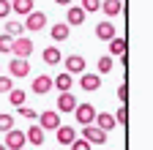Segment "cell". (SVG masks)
Returning <instances> with one entry per match:
<instances>
[{
    "label": "cell",
    "instance_id": "31",
    "mask_svg": "<svg viewBox=\"0 0 153 150\" xmlns=\"http://www.w3.org/2000/svg\"><path fill=\"white\" fill-rule=\"evenodd\" d=\"M118 98H120V106H126V101H128V85L126 82L118 87Z\"/></svg>",
    "mask_w": 153,
    "mask_h": 150
},
{
    "label": "cell",
    "instance_id": "17",
    "mask_svg": "<svg viewBox=\"0 0 153 150\" xmlns=\"http://www.w3.org/2000/svg\"><path fill=\"white\" fill-rule=\"evenodd\" d=\"M25 139H27V142H33L36 147H41L47 137H44V131L38 128V126H30V128H27V134H25Z\"/></svg>",
    "mask_w": 153,
    "mask_h": 150
},
{
    "label": "cell",
    "instance_id": "7",
    "mask_svg": "<svg viewBox=\"0 0 153 150\" xmlns=\"http://www.w3.org/2000/svg\"><path fill=\"white\" fill-rule=\"evenodd\" d=\"M41 27H47V14H44V11H33V14H27L25 30H41Z\"/></svg>",
    "mask_w": 153,
    "mask_h": 150
},
{
    "label": "cell",
    "instance_id": "34",
    "mask_svg": "<svg viewBox=\"0 0 153 150\" xmlns=\"http://www.w3.org/2000/svg\"><path fill=\"white\" fill-rule=\"evenodd\" d=\"M19 115H22V117H27V120H33L38 112H36V109H30V106H19Z\"/></svg>",
    "mask_w": 153,
    "mask_h": 150
},
{
    "label": "cell",
    "instance_id": "4",
    "mask_svg": "<svg viewBox=\"0 0 153 150\" xmlns=\"http://www.w3.org/2000/svg\"><path fill=\"white\" fill-rule=\"evenodd\" d=\"M63 66H66V74H71V77H74V74H79V77H82L88 63H85L82 55H68V58L63 60Z\"/></svg>",
    "mask_w": 153,
    "mask_h": 150
},
{
    "label": "cell",
    "instance_id": "11",
    "mask_svg": "<svg viewBox=\"0 0 153 150\" xmlns=\"http://www.w3.org/2000/svg\"><path fill=\"white\" fill-rule=\"evenodd\" d=\"M55 137H57V142H60V145H71V142L76 139V131H74L71 126H57V128H55Z\"/></svg>",
    "mask_w": 153,
    "mask_h": 150
},
{
    "label": "cell",
    "instance_id": "33",
    "mask_svg": "<svg viewBox=\"0 0 153 150\" xmlns=\"http://www.w3.org/2000/svg\"><path fill=\"white\" fill-rule=\"evenodd\" d=\"M11 14V0H0V19H6Z\"/></svg>",
    "mask_w": 153,
    "mask_h": 150
},
{
    "label": "cell",
    "instance_id": "32",
    "mask_svg": "<svg viewBox=\"0 0 153 150\" xmlns=\"http://www.w3.org/2000/svg\"><path fill=\"white\" fill-rule=\"evenodd\" d=\"M71 150H90V145H88L82 137H76V139L71 142Z\"/></svg>",
    "mask_w": 153,
    "mask_h": 150
},
{
    "label": "cell",
    "instance_id": "15",
    "mask_svg": "<svg viewBox=\"0 0 153 150\" xmlns=\"http://www.w3.org/2000/svg\"><path fill=\"white\" fill-rule=\"evenodd\" d=\"M8 71L14 74V77H27V74H30V63H27V60L14 58V60L8 63Z\"/></svg>",
    "mask_w": 153,
    "mask_h": 150
},
{
    "label": "cell",
    "instance_id": "26",
    "mask_svg": "<svg viewBox=\"0 0 153 150\" xmlns=\"http://www.w3.org/2000/svg\"><path fill=\"white\" fill-rule=\"evenodd\" d=\"M112 117H115V123H118V126H126V123H128V106H120Z\"/></svg>",
    "mask_w": 153,
    "mask_h": 150
},
{
    "label": "cell",
    "instance_id": "13",
    "mask_svg": "<svg viewBox=\"0 0 153 150\" xmlns=\"http://www.w3.org/2000/svg\"><path fill=\"white\" fill-rule=\"evenodd\" d=\"M57 109L60 112H74L76 109V96L74 93H60L57 96Z\"/></svg>",
    "mask_w": 153,
    "mask_h": 150
},
{
    "label": "cell",
    "instance_id": "1",
    "mask_svg": "<svg viewBox=\"0 0 153 150\" xmlns=\"http://www.w3.org/2000/svg\"><path fill=\"white\" fill-rule=\"evenodd\" d=\"M74 117H76V123H79L82 128H85V126H93V120H96V109H93V104H76Z\"/></svg>",
    "mask_w": 153,
    "mask_h": 150
},
{
    "label": "cell",
    "instance_id": "5",
    "mask_svg": "<svg viewBox=\"0 0 153 150\" xmlns=\"http://www.w3.org/2000/svg\"><path fill=\"white\" fill-rule=\"evenodd\" d=\"M82 139L93 147V145H104L107 142V134H104L101 128H96V126H85L82 128Z\"/></svg>",
    "mask_w": 153,
    "mask_h": 150
},
{
    "label": "cell",
    "instance_id": "3",
    "mask_svg": "<svg viewBox=\"0 0 153 150\" xmlns=\"http://www.w3.org/2000/svg\"><path fill=\"white\" fill-rule=\"evenodd\" d=\"M36 47H33V41L30 38H14V47H11V52H14V58H19V60H27V55L33 52Z\"/></svg>",
    "mask_w": 153,
    "mask_h": 150
},
{
    "label": "cell",
    "instance_id": "18",
    "mask_svg": "<svg viewBox=\"0 0 153 150\" xmlns=\"http://www.w3.org/2000/svg\"><path fill=\"white\" fill-rule=\"evenodd\" d=\"M101 8H104L107 16H118L123 11V3H120V0H101Z\"/></svg>",
    "mask_w": 153,
    "mask_h": 150
},
{
    "label": "cell",
    "instance_id": "19",
    "mask_svg": "<svg viewBox=\"0 0 153 150\" xmlns=\"http://www.w3.org/2000/svg\"><path fill=\"white\" fill-rule=\"evenodd\" d=\"M49 33H52V38H55V41H66L68 35H71V27H68L66 22H57V25H55Z\"/></svg>",
    "mask_w": 153,
    "mask_h": 150
},
{
    "label": "cell",
    "instance_id": "16",
    "mask_svg": "<svg viewBox=\"0 0 153 150\" xmlns=\"http://www.w3.org/2000/svg\"><path fill=\"white\" fill-rule=\"evenodd\" d=\"M93 126H96V128H101L104 134H107V131H112V128L118 126V123H115V117H112V115H107V112H104V115H96Z\"/></svg>",
    "mask_w": 153,
    "mask_h": 150
},
{
    "label": "cell",
    "instance_id": "24",
    "mask_svg": "<svg viewBox=\"0 0 153 150\" xmlns=\"http://www.w3.org/2000/svg\"><path fill=\"white\" fill-rule=\"evenodd\" d=\"M109 52H112V55H126V38L115 35V38L109 41Z\"/></svg>",
    "mask_w": 153,
    "mask_h": 150
},
{
    "label": "cell",
    "instance_id": "22",
    "mask_svg": "<svg viewBox=\"0 0 153 150\" xmlns=\"http://www.w3.org/2000/svg\"><path fill=\"white\" fill-rule=\"evenodd\" d=\"M22 33H25V25L22 22H6V35L8 38H22Z\"/></svg>",
    "mask_w": 153,
    "mask_h": 150
},
{
    "label": "cell",
    "instance_id": "36",
    "mask_svg": "<svg viewBox=\"0 0 153 150\" xmlns=\"http://www.w3.org/2000/svg\"><path fill=\"white\" fill-rule=\"evenodd\" d=\"M0 150H6V147H3V145H0Z\"/></svg>",
    "mask_w": 153,
    "mask_h": 150
},
{
    "label": "cell",
    "instance_id": "10",
    "mask_svg": "<svg viewBox=\"0 0 153 150\" xmlns=\"http://www.w3.org/2000/svg\"><path fill=\"white\" fill-rule=\"evenodd\" d=\"M52 90V77H47V74H38V77L33 79V93L36 96H44V93Z\"/></svg>",
    "mask_w": 153,
    "mask_h": 150
},
{
    "label": "cell",
    "instance_id": "23",
    "mask_svg": "<svg viewBox=\"0 0 153 150\" xmlns=\"http://www.w3.org/2000/svg\"><path fill=\"white\" fill-rule=\"evenodd\" d=\"M25 96H27V93H25V90H19V87H16V90H11V93H8L11 106H16V109H19V106H25Z\"/></svg>",
    "mask_w": 153,
    "mask_h": 150
},
{
    "label": "cell",
    "instance_id": "29",
    "mask_svg": "<svg viewBox=\"0 0 153 150\" xmlns=\"http://www.w3.org/2000/svg\"><path fill=\"white\" fill-rule=\"evenodd\" d=\"M14 128V117L11 115H0V131H11Z\"/></svg>",
    "mask_w": 153,
    "mask_h": 150
},
{
    "label": "cell",
    "instance_id": "21",
    "mask_svg": "<svg viewBox=\"0 0 153 150\" xmlns=\"http://www.w3.org/2000/svg\"><path fill=\"white\" fill-rule=\"evenodd\" d=\"M33 0H14L11 3V11H16V14H22V16H27V14H33Z\"/></svg>",
    "mask_w": 153,
    "mask_h": 150
},
{
    "label": "cell",
    "instance_id": "8",
    "mask_svg": "<svg viewBox=\"0 0 153 150\" xmlns=\"http://www.w3.org/2000/svg\"><path fill=\"white\" fill-rule=\"evenodd\" d=\"M85 16H88V14H85L79 6H68V14H66V25H68V27H79V25L85 22Z\"/></svg>",
    "mask_w": 153,
    "mask_h": 150
},
{
    "label": "cell",
    "instance_id": "25",
    "mask_svg": "<svg viewBox=\"0 0 153 150\" xmlns=\"http://www.w3.org/2000/svg\"><path fill=\"white\" fill-rule=\"evenodd\" d=\"M85 14H93V11H99L101 8V0H82V6H79Z\"/></svg>",
    "mask_w": 153,
    "mask_h": 150
},
{
    "label": "cell",
    "instance_id": "6",
    "mask_svg": "<svg viewBox=\"0 0 153 150\" xmlns=\"http://www.w3.org/2000/svg\"><path fill=\"white\" fill-rule=\"evenodd\" d=\"M57 126H60V115H57V112H41V115H38V128L41 131H55Z\"/></svg>",
    "mask_w": 153,
    "mask_h": 150
},
{
    "label": "cell",
    "instance_id": "27",
    "mask_svg": "<svg viewBox=\"0 0 153 150\" xmlns=\"http://www.w3.org/2000/svg\"><path fill=\"white\" fill-rule=\"evenodd\" d=\"M11 47H14V38H8V35L3 33V35H0V52H6V55H11Z\"/></svg>",
    "mask_w": 153,
    "mask_h": 150
},
{
    "label": "cell",
    "instance_id": "28",
    "mask_svg": "<svg viewBox=\"0 0 153 150\" xmlns=\"http://www.w3.org/2000/svg\"><path fill=\"white\" fill-rule=\"evenodd\" d=\"M99 71L101 74H109L112 71V58H109V55H107V58H99Z\"/></svg>",
    "mask_w": 153,
    "mask_h": 150
},
{
    "label": "cell",
    "instance_id": "2",
    "mask_svg": "<svg viewBox=\"0 0 153 150\" xmlns=\"http://www.w3.org/2000/svg\"><path fill=\"white\" fill-rule=\"evenodd\" d=\"M25 134H22V131H19V128H11V131H6V142H3V147L6 150H22L25 147Z\"/></svg>",
    "mask_w": 153,
    "mask_h": 150
},
{
    "label": "cell",
    "instance_id": "35",
    "mask_svg": "<svg viewBox=\"0 0 153 150\" xmlns=\"http://www.w3.org/2000/svg\"><path fill=\"white\" fill-rule=\"evenodd\" d=\"M57 6H71V0H55Z\"/></svg>",
    "mask_w": 153,
    "mask_h": 150
},
{
    "label": "cell",
    "instance_id": "30",
    "mask_svg": "<svg viewBox=\"0 0 153 150\" xmlns=\"http://www.w3.org/2000/svg\"><path fill=\"white\" fill-rule=\"evenodd\" d=\"M11 90H14L11 77H0V93H11Z\"/></svg>",
    "mask_w": 153,
    "mask_h": 150
},
{
    "label": "cell",
    "instance_id": "20",
    "mask_svg": "<svg viewBox=\"0 0 153 150\" xmlns=\"http://www.w3.org/2000/svg\"><path fill=\"white\" fill-rule=\"evenodd\" d=\"M41 58H44L47 66H57V63H60V49H57V47H47L41 52Z\"/></svg>",
    "mask_w": 153,
    "mask_h": 150
},
{
    "label": "cell",
    "instance_id": "9",
    "mask_svg": "<svg viewBox=\"0 0 153 150\" xmlns=\"http://www.w3.org/2000/svg\"><path fill=\"white\" fill-rule=\"evenodd\" d=\"M79 87L88 90V93H96L101 87V77H99V74H82V77H79Z\"/></svg>",
    "mask_w": 153,
    "mask_h": 150
},
{
    "label": "cell",
    "instance_id": "14",
    "mask_svg": "<svg viewBox=\"0 0 153 150\" xmlns=\"http://www.w3.org/2000/svg\"><path fill=\"white\" fill-rule=\"evenodd\" d=\"M96 38L112 41V38H115V25H112V22H99V25H96Z\"/></svg>",
    "mask_w": 153,
    "mask_h": 150
},
{
    "label": "cell",
    "instance_id": "12",
    "mask_svg": "<svg viewBox=\"0 0 153 150\" xmlns=\"http://www.w3.org/2000/svg\"><path fill=\"white\" fill-rule=\"evenodd\" d=\"M71 85H74V77H71V74H66V71H60V74L52 79V87H57L60 93H68Z\"/></svg>",
    "mask_w": 153,
    "mask_h": 150
}]
</instances>
